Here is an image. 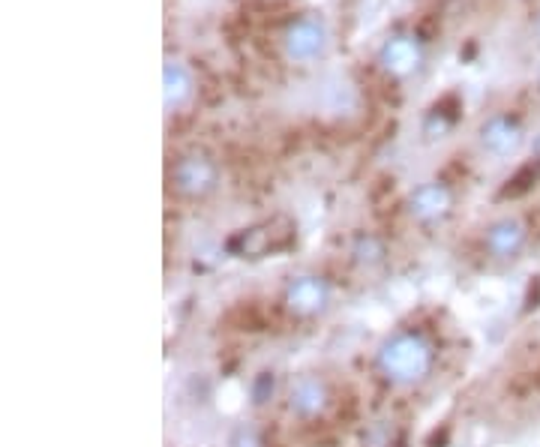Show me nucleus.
Instances as JSON below:
<instances>
[{
  "mask_svg": "<svg viewBox=\"0 0 540 447\" xmlns=\"http://www.w3.org/2000/svg\"><path fill=\"white\" fill-rule=\"evenodd\" d=\"M375 366L391 384H418L432 369V346L414 330H400L378 346Z\"/></svg>",
  "mask_w": 540,
  "mask_h": 447,
  "instance_id": "nucleus-1",
  "label": "nucleus"
},
{
  "mask_svg": "<svg viewBox=\"0 0 540 447\" xmlns=\"http://www.w3.org/2000/svg\"><path fill=\"white\" fill-rule=\"evenodd\" d=\"M172 186L183 198H207L220 186V165L211 154H202V150L183 154L172 168Z\"/></svg>",
  "mask_w": 540,
  "mask_h": 447,
  "instance_id": "nucleus-2",
  "label": "nucleus"
},
{
  "mask_svg": "<svg viewBox=\"0 0 540 447\" xmlns=\"http://www.w3.org/2000/svg\"><path fill=\"white\" fill-rule=\"evenodd\" d=\"M327 45H330L327 24L316 15H303V18H297V22H291L286 27V36H282L286 57L288 60H295V63L318 60V57L327 51Z\"/></svg>",
  "mask_w": 540,
  "mask_h": 447,
  "instance_id": "nucleus-3",
  "label": "nucleus"
},
{
  "mask_svg": "<svg viewBox=\"0 0 540 447\" xmlns=\"http://www.w3.org/2000/svg\"><path fill=\"white\" fill-rule=\"evenodd\" d=\"M477 138H480V147L486 150L489 156L510 159V156H516L519 150H523L525 129H523V123H519L516 117H510V114H492V117H486L480 123Z\"/></svg>",
  "mask_w": 540,
  "mask_h": 447,
  "instance_id": "nucleus-4",
  "label": "nucleus"
},
{
  "mask_svg": "<svg viewBox=\"0 0 540 447\" xmlns=\"http://www.w3.org/2000/svg\"><path fill=\"white\" fill-rule=\"evenodd\" d=\"M423 45L418 36L411 33H393L387 36L378 49V63H382L384 72L396 75V79H409L423 66Z\"/></svg>",
  "mask_w": 540,
  "mask_h": 447,
  "instance_id": "nucleus-5",
  "label": "nucleus"
},
{
  "mask_svg": "<svg viewBox=\"0 0 540 447\" xmlns=\"http://www.w3.org/2000/svg\"><path fill=\"white\" fill-rule=\"evenodd\" d=\"M327 303H330V288L321 277L303 273V277H295L286 285V307L300 318L321 316L327 309Z\"/></svg>",
  "mask_w": 540,
  "mask_h": 447,
  "instance_id": "nucleus-6",
  "label": "nucleus"
},
{
  "mask_svg": "<svg viewBox=\"0 0 540 447\" xmlns=\"http://www.w3.org/2000/svg\"><path fill=\"white\" fill-rule=\"evenodd\" d=\"M525 243H528V228L519 216H498L483 231V246L489 250L492 259H501V261L516 259L525 250Z\"/></svg>",
  "mask_w": 540,
  "mask_h": 447,
  "instance_id": "nucleus-7",
  "label": "nucleus"
},
{
  "mask_svg": "<svg viewBox=\"0 0 540 447\" xmlns=\"http://www.w3.org/2000/svg\"><path fill=\"white\" fill-rule=\"evenodd\" d=\"M450 207H453V195L448 186L439 184V180H426V184L414 186L409 195V213L418 222H426V225L444 220V216L450 213Z\"/></svg>",
  "mask_w": 540,
  "mask_h": 447,
  "instance_id": "nucleus-8",
  "label": "nucleus"
},
{
  "mask_svg": "<svg viewBox=\"0 0 540 447\" xmlns=\"http://www.w3.org/2000/svg\"><path fill=\"white\" fill-rule=\"evenodd\" d=\"M195 97V79L189 66L177 57H165L163 63V106L168 114L183 111Z\"/></svg>",
  "mask_w": 540,
  "mask_h": 447,
  "instance_id": "nucleus-9",
  "label": "nucleus"
},
{
  "mask_svg": "<svg viewBox=\"0 0 540 447\" xmlns=\"http://www.w3.org/2000/svg\"><path fill=\"white\" fill-rule=\"evenodd\" d=\"M288 405L297 417H318L327 408V387L316 375H303L291 384Z\"/></svg>",
  "mask_w": 540,
  "mask_h": 447,
  "instance_id": "nucleus-10",
  "label": "nucleus"
},
{
  "mask_svg": "<svg viewBox=\"0 0 540 447\" xmlns=\"http://www.w3.org/2000/svg\"><path fill=\"white\" fill-rule=\"evenodd\" d=\"M534 33H537V36H540V13H537V15H534Z\"/></svg>",
  "mask_w": 540,
  "mask_h": 447,
  "instance_id": "nucleus-11",
  "label": "nucleus"
}]
</instances>
